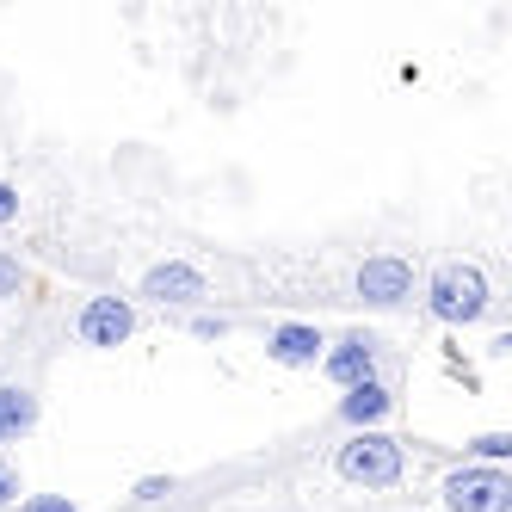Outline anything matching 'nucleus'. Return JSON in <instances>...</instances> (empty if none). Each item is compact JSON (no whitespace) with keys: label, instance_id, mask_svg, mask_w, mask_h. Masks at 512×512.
I'll return each instance as SVG.
<instances>
[{"label":"nucleus","instance_id":"nucleus-1","mask_svg":"<svg viewBox=\"0 0 512 512\" xmlns=\"http://www.w3.org/2000/svg\"><path fill=\"white\" fill-rule=\"evenodd\" d=\"M494 309V284L475 260H445L426 278V315L445 321V327H475Z\"/></svg>","mask_w":512,"mask_h":512},{"label":"nucleus","instance_id":"nucleus-2","mask_svg":"<svg viewBox=\"0 0 512 512\" xmlns=\"http://www.w3.org/2000/svg\"><path fill=\"white\" fill-rule=\"evenodd\" d=\"M334 475L352 488H401V475H408V457L389 432H352L346 445L334 451Z\"/></svg>","mask_w":512,"mask_h":512},{"label":"nucleus","instance_id":"nucleus-3","mask_svg":"<svg viewBox=\"0 0 512 512\" xmlns=\"http://www.w3.org/2000/svg\"><path fill=\"white\" fill-rule=\"evenodd\" d=\"M352 297L364 309H401L414 297V260H408V253H371V260H358Z\"/></svg>","mask_w":512,"mask_h":512},{"label":"nucleus","instance_id":"nucleus-4","mask_svg":"<svg viewBox=\"0 0 512 512\" xmlns=\"http://www.w3.org/2000/svg\"><path fill=\"white\" fill-rule=\"evenodd\" d=\"M438 494H445L451 512H512V482H506V469H482V463L451 469Z\"/></svg>","mask_w":512,"mask_h":512},{"label":"nucleus","instance_id":"nucleus-5","mask_svg":"<svg viewBox=\"0 0 512 512\" xmlns=\"http://www.w3.org/2000/svg\"><path fill=\"white\" fill-rule=\"evenodd\" d=\"M130 334H136V303H130V297H112V290L87 297L81 315H75V340L93 346V352H112V346H124Z\"/></svg>","mask_w":512,"mask_h":512},{"label":"nucleus","instance_id":"nucleus-6","mask_svg":"<svg viewBox=\"0 0 512 512\" xmlns=\"http://www.w3.org/2000/svg\"><path fill=\"white\" fill-rule=\"evenodd\" d=\"M377 334L371 327H352V334H340L334 346L321 352V371L327 383H340V389H358V383H377Z\"/></svg>","mask_w":512,"mask_h":512},{"label":"nucleus","instance_id":"nucleus-7","mask_svg":"<svg viewBox=\"0 0 512 512\" xmlns=\"http://www.w3.org/2000/svg\"><path fill=\"white\" fill-rule=\"evenodd\" d=\"M142 297L161 303V309H192V303L210 297V278L192 260H161V266L142 272Z\"/></svg>","mask_w":512,"mask_h":512},{"label":"nucleus","instance_id":"nucleus-8","mask_svg":"<svg viewBox=\"0 0 512 512\" xmlns=\"http://www.w3.org/2000/svg\"><path fill=\"white\" fill-rule=\"evenodd\" d=\"M321 352H327V340H321L315 321H278L266 334V358L284 364V371H315Z\"/></svg>","mask_w":512,"mask_h":512},{"label":"nucleus","instance_id":"nucleus-9","mask_svg":"<svg viewBox=\"0 0 512 512\" xmlns=\"http://www.w3.org/2000/svg\"><path fill=\"white\" fill-rule=\"evenodd\" d=\"M389 414H395V395H389L383 383H358V389L340 395V420H346L352 432H377Z\"/></svg>","mask_w":512,"mask_h":512},{"label":"nucleus","instance_id":"nucleus-10","mask_svg":"<svg viewBox=\"0 0 512 512\" xmlns=\"http://www.w3.org/2000/svg\"><path fill=\"white\" fill-rule=\"evenodd\" d=\"M31 432H38V395L25 383H0V445H19Z\"/></svg>","mask_w":512,"mask_h":512},{"label":"nucleus","instance_id":"nucleus-11","mask_svg":"<svg viewBox=\"0 0 512 512\" xmlns=\"http://www.w3.org/2000/svg\"><path fill=\"white\" fill-rule=\"evenodd\" d=\"M469 457L482 463V469H500L512 457V432H482V438H469Z\"/></svg>","mask_w":512,"mask_h":512},{"label":"nucleus","instance_id":"nucleus-12","mask_svg":"<svg viewBox=\"0 0 512 512\" xmlns=\"http://www.w3.org/2000/svg\"><path fill=\"white\" fill-rule=\"evenodd\" d=\"M25 290V266H19V253L0 247V297H19Z\"/></svg>","mask_w":512,"mask_h":512},{"label":"nucleus","instance_id":"nucleus-13","mask_svg":"<svg viewBox=\"0 0 512 512\" xmlns=\"http://www.w3.org/2000/svg\"><path fill=\"white\" fill-rule=\"evenodd\" d=\"M19 512H81V506L68 500V494H25V500H19Z\"/></svg>","mask_w":512,"mask_h":512},{"label":"nucleus","instance_id":"nucleus-14","mask_svg":"<svg viewBox=\"0 0 512 512\" xmlns=\"http://www.w3.org/2000/svg\"><path fill=\"white\" fill-rule=\"evenodd\" d=\"M130 494H136L142 506H155V500H167V494H173V475H142V482H136Z\"/></svg>","mask_w":512,"mask_h":512},{"label":"nucleus","instance_id":"nucleus-15","mask_svg":"<svg viewBox=\"0 0 512 512\" xmlns=\"http://www.w3.org/2000/svg\"><path fill=\"white\" fill-rule=\"evenodd\" d=\"M13 223H19V186L0 179V229H13Z\"/></svg>","mask_w":512,"mask_h":512},{"label":"nucleus","instance_id":"nucleus-16","mask_svg":"<svg viewBox=\"0 0 512 512\" xmlns=\"http://www.w3.org/2000/svg\"><path fill=\"white\" fill-rule=\"evenodd\" d=\"M192 334H198V340H223L229 321H223V315H192Z\"/></svg>","mask_w":512,"mask_h":512},{"label":"nucleus","instance_id":"nucleus-17","mask_svg":"<svg viewBox=\"0 0 512 512\" xmlns=\"http://www.w3.org/2000/svg\"><path fill=\"white\" fill-rule=\"evenodd\" d=\"M13 494H19V475H13L7 463H0V512H7V506H13Z\"/></svg>","mask_w":512,"mask_h":512}]
</instances>
